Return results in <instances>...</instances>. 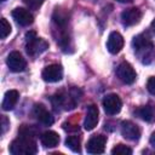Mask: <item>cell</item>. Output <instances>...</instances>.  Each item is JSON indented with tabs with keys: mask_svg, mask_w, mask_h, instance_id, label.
Instances as JSON below:
<instances>
[{
	"mask_svg": "<svg viewBox=\"0 0 155 155\" xmlns=\"http://www.w3.org/2000/svg\"><path fill=\"white\" fill-rule=\"evenodd\" d=\"M132 47L138 59L143 64H150L155 57V46L147 34H139L133 38Z\"/></svg>",
	"mask_w": 155,
	"mask_h": 155,
	"instance_id": "obj_1",
	"label": "cell"
},
{
	"mask_svg": "<svg viewBox=\"0 0 155 155\" xmlns=\"http://www.w3.org/2000/svg\"><path fill=\"white\" fill-rule=\"evenodd\" d=\"M81 94L82 93L78 87H73V88H70V91L68 93L67 92L56 93L54 96H52L51 102H52V105L56 111H59L61 109L71 110L75 108L76 103L80 101Z\"/></svg>",
	"mask_w": 155,
	"mask_h": 155,
	"instance_id": "obj_2",
	"label": "cell"
},
{
	"mask_svg": "<svg viewBox=\"0 0 155 155\" xmlns=\"http://www.w3.org/2000/svg\"><path fill=\"white\" fill-rule=\"evenodd\" d=\"M10 153L12 155H34L38 153L36 142L34 140V137L27 136V134H19L18 138H16L11 145H10Z\"/></svg>",
	"mask_w": 155,
	"mask_h": 155,
	"instance_id": "obj_3",
	"label": "cell"
},
{
	"mask_svg": "<svg viewBox=\"0 0 155 155\" xmlns=\"http://www.w3.org/2000/svg\"><path fill=\"white\" fill-rule=\"evenodd\" d=\"M47 48L48 42L41 38H38L34 30H29L25 33V51L29 56L35 57L45 52Z\"/></svg>",
	"mask_w": 155,
	"mask_h": 155,
	"instance_id": "obj_4",
	"label": "cell"
},
{
	"mask_svg": "<svg viewBox=\"0 0 155 155\" xmlns=\"http://www.w3.org/2000/svg\"><path fill=\"white\" fill-rule=\"evenodd\" d=\"M116 76L126 85H131L136 81L137 74L133 67L127 62H121L116 68Z\"/></svg>",
	"mask_w": 155,
	"mask_h": 155,
	"instance_id": "obj_5",
	"label": "cell"
},
{
	"mask_svg": "<svg viewBox=\"0 0 155 155\" xmlns=\"http://www.w3.org/2000/svg\"><path fill=\"white\" fill-rule=\"evenodd\" d=\"M103 108L104 111L108 115H116L117 113H120L121 107H122V102L121 98L116 94V93H109L103 98Z\"/></svg>",
	"mask_w": 155,
	"mask_h": 155,
	"instance_id": "obj_6",
	"label": "cell"
},
{
	"mask_svg": "<svg viewBox=\"0 0 155 155\" xmlns=\"http://www.w3.org/2000/svg\"><path fill=\"white\" fill-rule=\"evenodd\" d=\"M6 64L8 67V69L13 73H19L23 71L27 67V62L23 58V56L18 52V51H13L7 56L6 59Z\"/></svg>",
	"mask_w": 155,
	"mask_h": 155,
	"instance_id": "obj_7",
	"label": "cell"
},
{
	"mask_svg": "<svg viewBox=\"0 0 155 155\" xmlns=\"http://www.w3.org/2000/svg\"><path fill=\"white\" fill-rule=\"evenodd\" d=\"M41 76L46 82H58L63 78V68L59 64H50L45 67Z\"/></svg>",
	"mask_w": 155,
	"mask_h": 155,
	"instance_id": "obj_8",
	"label": "cell"
},
{
	"mask_svg": "<svg viewBox=\"0 0 155 155\" xmlns=\"http://www.w3.org/2000/svg\"><path fill=\"white\" fill-rule=\"evenodd\" d=\"M105 143H107V137L105 136L96 134L92 138H90V140L87 142L86 150H87L88 154H102V153H104Z\"/></svg>",
	"mask_w": 155,
	"mask_h": 155,
	"instance_id": "obj_9",
	"label": "cell"
},
{
	"mask_svg": "<svg viewBox=\"0 0 155 155\" xmlns=\"http://www.w3.org/2000/svg\"><path fill=\"white\" fill-rule=\"evenodd\" d=\"M142 18V12L137 7H130L122 11L121 13V22L125 27H131L137 24Z\"/></svg>",
	"mask_w": 155,
	"mask_h": 155,
	"instance_id": "obj_10",
	"label": "cell"
},
{
	"mask_svg": "<svg viewBox=\"0 0 155 155\" xmlns=\"http://www.w3.org/2000/svg\"><path fill=\"white\" fill-rule=\"evenodd\" d=\"M121 134L128 140H138L140 137V128L132 121H124L121 124Z\"/></svg>",
	"mask_w": 155,
	"mask_h": 155,
	"instance_id": "obj_11",
	"label": "cell"
},
{
	"mask_svg": "<svg viewBox=\"0 0 155 155\" xmlns=\"http://www.w3.org/2000/svg\"><path fill=\"white\" fill-rule=\"evenodd\" d=\"M124 47V38L117 31H111L107 40V48L111 54H116Z\"/></svg>",
	"mask_w": 155,
	"mask_h": 155,
	"instance_id": "obj_12",
	"label": "cell"
},
{
	"mask_svg": "<svg viewBox=\"0 0 155 155\" xmlns=\"http://www.w3.org/2000/svg\"><path fill=\"white\" fill-rule=\"evenodd\" d=\"M33 115L34 117L45 126H51L53 124V116L48 113V110L42 104H35L33 108Z\"/></svg>",
	"mask_w": 155,
	"mask_h": 155,
	"instance_id": "obj_13",
	"label": "cell"
},
{
	"mask_svg": "<svg viewBox=\"0 0 155 155\" xmlns=\"http://www.w3.org/2000/svg\"><path fill=\"white\" fill-rule=\"evenodd\" d=\"M12 17L13 19L22 27H28L33 22H34V17L33 15L27 10V8H23V7H17L12 11Z\"/></svg>",
	"mask_w": 155,
	"mask_h": 155,
	"instance_id": "obj_14",
	"label": "cell"
},
{
	"mask_svg": "<svg viewBox=\"0 0 155 155\" xmlns=\"http://www.w3.org/2000/svg\"><path fill=\"white\" fill-rule=\"evenodd\" d=\"M98 124V108L94 104H91L87 107L85 121H84V127L86 131H92Z\"/></svg>",
	"mask_w": 155,
	"mask_h": 155,
	"instance_id": "obj_15",
	"label": "cell"
},
{
	"mask_svg": "<svg viewBox=\"0 0 155 155\" xmlns=\"http://www.w3.org/2000/svg\"><path fill=\"white\" fill-rule=\"evenodd\" d=\"M18 98H19L18 91H16V90L7 91L5 93V96H4V99H2V104H1L2 109L6 110V111L7 110H12L16 107V104L18 102Z\"/></svg>",
	"mask_w": 155,
	"mask_h": 155,
	"instance_id": "obj_16",
	"label": "cell"
},
{
	"mask_svg": "<svg viewBox=\"0 0 155 155\" xmlns=\"http://www.w3.org/2000/svg\"><path fill=\"white\" fill-rule=\"evenodd\" d=\"M40 140L45 148H54L59 143V136L54 131H46L40 136Z\"/></svg>",
	"mask_w": 155,
	"mask_h": 155,
	"instance_id": "obj_17",
	"label": "cell"
},
{
	"mask_svg": "<svg viewBox=\"0 0 155 155\" xmlns=\"http://www.w3.org/2000/svg\"><path fill=\"white\" fill-rule=\"evenodd\" d=\"M134 113H136L142 120L149 122V121H151V120L154 119V116H155V108H154L153 105H150V104H147V105H143V107L138 108Z\"/></svg>",
	"mask_w": 155,
	"mask_h": 155,
	"instance_id": "obj_18",
	"label": "cell"
},
{
	"mask_svg": "<svg viewBox=\"0 0 155 155\" xmlns=\"http://www.w3.org/2000/svg\"><path fill=\"white\" fill-rule=\"evenodd\" d=\"M65 147L74 153H81V142L78 136H69L65 139Z\"/></svg>",
	"mask_w": 155,
	"mask_h": 155,
	"instance_id": "obj_19",
	"label": "cell"
},
{
	"mask_svg": "<svg viewBox=\"0 0 155 155\" xmlns=\"http://www.w3.org/2000/svg\"><path fill=\"white\" fill-rule=\"evenodd\" d=\"M111 154L113 155H131L132 149L124 145V144H117L116 147H114L111 149Z\"/></svg>",
	"mask_w": 155,
	"mask_h": 155,
	"instance_id": "obj_20",
	"label": "cell"
},
{
	"mask_svg": "<svg viewBox=\"0 0 155 155\" xmlns=\"http://www.w3.org/2000/svg\"><path fill=\"white\" fill-rule=\"evenodd\" d=\"M11 33V25L6 21V18H1V27H0V35L1 39H6Z\"/></svg>",
	"mask_w": 155,
	"mask_h": 155,
	"instance_id": "obj_21",
	"label": "cell"
},
{
	"mask_svg": "<svg viewBox=\"0 0 155 155\" xmlns=\"http://www.w3.org/2000/svg\"><path fill=\"white\" fill-rule=\"evenodd\" d=\"M45 0H23V2L30 8V10H38Z\"/></svg>",
	"mask_w": 155,
	"mask_h": 155,
	"instance_id": "obj_22",
	"label": "cell"
},
{
	"mask_svg": "<svg viewBox=\"0 0 155 155\" xmlns=\"http://www.w3.org/2000/svg\"><path fill=\"white\" fill-rule=\"evenodd\" d=\"M147 88H148V91H149L153 96H155V76H151V78L148 80V82H147Z\"/></svg>",
	"mask_w": 155,
	"mask_h": 155,
	"instance_id": "obj_23",
	"label": "cell"
},
{
	"mask_svg": "<svg viewBox=\"0 0 155 155\" xmlns=\"http://www.w3.org/2000/svg\"><path fill=\"white\" fill-rule=\"evenodd\" d=\"M8 126H10V121L7 120V117L5 115H2L1 116V133L2 134L6 132V130H7Z\"/></svg>",
	"mask_w": 155,
	"mask_h": 155,
	"instance_id": "obj_24",
	"label": "cell"
},
{
	"mask_svg": "<svg viewBox=\"0 0 155 155\" xmlns=\"http://www.w3.org/2000/svg\"><path fill=\"white\" fill-rule=\"evenodd\" d=\"M149 143H150V145L155 149V131L151 133V136H150V139H149Z\"/></svg>",
	"mask_w": 155,
	"mask_h": 155,
	"instance_id": "obj_25",
	"label": "cell"
},
{
	"mask_svg": "<svg viewBox=\"0 0 155 155\" xmlns=\"http://www.w3.org/2000/svg\"><path fill=\"white\" fill-rule=\"evenodd\" d=\"M151 29H153V31H154V34H155V19L151 22Z\"/></svg>",
	"mask_w": 155,
	"mask_h": 155,
	"instance_id": "obj_26",
	"label": "cell"
},
{
	"mask_svg": "<svg viewBox=\"0 0 155 155\" xmlns=\"http://www.w3.org/2000/svg\"><path fill=\"white\" fill-rule=\"evenodd\" d=\"M119 2H131L132 0H117Z\"/></svg>",
	"mask_w": 155,
	"mask_h": 155,
	"instance_id": "obj_27",
	"label": "cell"
},
{
	"mask_svg": "<svg viewBox=\"0 0 155 155\" xmlns=\"http://www.w3.org/2000/svg\"><path fill=\"white\" fill-rule=\"evenodd\" d=\"M1 1H2V2H4V1H6V0H1Z\"/></svg>",
	"mask_w": 155,
	"mask_h": 155,
	"instance_id": "obj_28",
	"label": "cell"
}]
</instances>
